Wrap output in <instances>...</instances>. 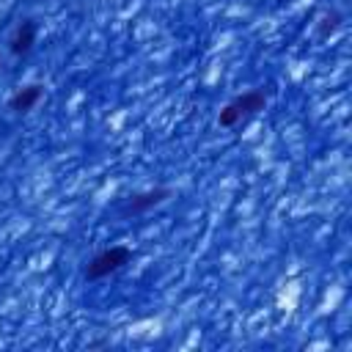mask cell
I'll return each mask as SVG.
<instances>
[{"label":"cell","instance_id":"1","mask_svg":"<svg viewBox=\"0 0 352 352\" xmlns=\"http://www.w3.org/2000/svg\"><path fill=\"white\" fill-rule=\"evenodd\" d=\"M264 107H267V96H264V91L250 88V91L234 96L231 102H226V104L220 107V113H217V124H220L223 129H234V126H239L242 121H248V118H253L256 113H261Z\"/></svg>","mask_w":352,"mask_h":352},{"label":"cell","instance_id":"2","mask_svg":"<svg viewBox=\"0 0 352 352\" xmlns=\"http://www.w3.org/2000/svg\"><path fill=\"white\" fill-rule=\"evenodd\" d=\"M129 261H132V250L126 245H110V248H102L99 253H94L88 258L82 275L88 280H102V278H110L113 272L124 270Z\"/></svg>","mask_w":352,"mask_h":352},{"label":"cell","instance_id":"3","mask_svg":"<svg viewBox=\"0 0 352 352\" xmlns=\"http://www.w3.org/2000/svg\"><path fill=\"white\" fill-rule=\"evenodd\" d=\"M168 198H170V190H168V187L143 190V192H135V195H129L121 212H124V214H143V212H148V209H154V206L165 204Z\"/></svg>","mask_w":352,"mask_h":352},{"label":"cell","instance_id":"4","mask_svg":"<svg viewBox=\"0 0 352 352\" xmlns=\"http://www.w3.org/2000/svg\"><path fill=\"white\" fill-rule=\"evenodd\" d=\"M36 36H38V25H36L33 19H22V22L14 28L11 38H8V50H11L14 55H28V52L33 50V44H36Z\"/></svg>","mask_w":352,"mask_h":352},{"label":"cell","instance_id":"5","mask_svg":"<svg viewBox=\"0 0 352 352\" xmlns=\"http://www.w3.org/2000/svg\"><path fill=\"white\" fill-rule=\"evenodd\" d=\"M41 96H44V88L38 85V82H30V85H22V88H16L14 94H11V99H8V110H14V113H30L38 102H41Z\"/></svg>","mask_w":352,"mask_h":352}]
</instances>
